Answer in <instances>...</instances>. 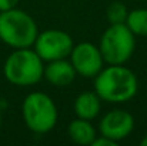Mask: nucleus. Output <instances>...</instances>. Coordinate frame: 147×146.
<instances>
[{"label": "nucleus", "instance_id": "1", "mask_svg": "<svg viewBox=\"0 0 147 146\" xmlns=\"http://www.w3.org/2000/svg\"><path fill=\"white\" fill-rule=\"evenodd\" d=\"M137 90V76L123 65H109L94 76V92L104 102H129L136 96Z\"/></svg>", "mask_w": 147, "mask_h": 146}, {"label": "nucleus", "instance_id": "2", "mask_svg": "<svg viewBox=\"0 0 147 146\" xmlns=\"http://www.w3.org/2000/svg\"><path fill=\"white\" fill-rule=\"evenodd\" d=\"M37 35V24L29 13L17 7L0 12V40L9 48H33Z\"/></svg>", "mask_w": 147, "mask_h": 146}, {"label": "nucleus", "instance_id": "3", "mask_svg": "<svg viewBox=\"0 0 147 146\" xmlns=\"http://www.w3.org/2000/svg\"><path fill=\"white\" fill-rule=\"evenodd\" d=\"M45 65L33 48L14 49L6 59L3 73L14 86H33L43 79Z\"/></svg>", "mask_w": 147, "mask_h": 146}, {"label": "nucleus", "instance_id": "4", "mask_svg": "<svg viewBox=\"0 0 147 146\" xmlns=\"http://www.w3.org/2000/svg\"><path fill=\"white\" fill-rule=\"evenodd\" d=\"M22 115L24 125L37 135L50 132L56 126L59 117L54 100L43 92H32L24 97Z\"/></svg>", "mask_w": 147, "mask_h": 146}, {"label": "nucleus", "instance_id": "5", "mask_svg": "<svg viewBox=\"0 0 147 146\" xmlns=\"http://www.w3.org/2000/svg\"><path fill=\"white\" fill-rule=\"evenodd\" d=\"M98 49L107 65H124L134 53L136 36L126 23L110 24L101 35Z\"/></svg>", "mask_w": 147, "mask_h": 146}, {"label": "nucleus", "instance_id": "6", "mask_svg": "<svg viewBox=\"0 0 147 146\" xmlns=\"http://www.w3.org/2000/svg\"><path fill=\"white\" fill-rule=\"evenodd\" d=\"M74 46L69 33L59 29H47L37 35L33 49L43 62H51L57 59H67Z\"/></svg>", "mask_w": 147, "mask_h": 146}, {"label": "nucleus", "instance_id": "7", "mask_svg": "<svg viewBox=\"0 0 147 146\" xmlns=\"http://www.w3.org/2000/svg\"><path fill=\"white\" fill-rule=\"evenodd\" d=\"M70 62L77 75L83 77H94L104 67V59L98 46L90 42H80L70 52Z\"/></svg>", "mask_w": 147, "mask_h": 146}, {"label": "nucleus", "instance_id": "8", "mask_svg": "<svg viewBox=\"0 0 147 146\" xmlns=\"http://www.w3.org/2000/svg\"><path fill=\"white\" fill-rule=\"evenodd\" d=\"M98 129H100V135L119 143L133 132L134 117L127 110L113 109L101 117L98 123Z\"/></svg>", "mask_w": 147, "mask_h": 146}, {"label": "nucleus", "instance_id": "9", "mask_svg": "<svg viewBox=\"0 0 147 146\" xmlns=\"http://www.w3.org/2000/svg\"><path fill=\"white\" fill-rule=\"evenodd\" d=\"M76 75L77 73H76L71 62L67 59H57V60L47 62V65L45 66V70H43V77L50 85L57 86V88L69 86L74 80Z\"/></svg>", "mask_w": 147, "mask_h": 146}, {"label": "nucleus", "instance_id": "10", "mask_svg": "<svg viewBox=\"0 0 147 146\" xmlns=\"http://www.w3.org/2000/svg\"><path fill=\"white\" fill-rule=\"evenodd\" d=\"M74 113L77 117L93 120L97 117L101 109V99L96 92H83L74 100Z\"/></svg>", "mask_w": 147, "mask_h": 146}, {"label": "nucleus", "instance_id": "11", "mask_svg": "<svg viewBox=\"0 0 147 146\" xmlns=\"http://www.w3.org/2000/svg\"><path fill=\"white\" fill-rule=\"evenodd\" d=\"M67 133L76 145L82 146H92L93 141L97 136L96 129L93 128L90 120H86V119H82V117H77V119H74L69 123Z\"/></svg>", "mask_w": 147, "mask_h": 146}, {"label": "nucleus", "instance_id": "12", "mask_svg": "<svg viewBox=\"0 0 147 146\" xmlns=\"http://www.w3.org/2000/svg\"><path fill=\"white\" fill-rule=\"evenodd\" d=\"M126 26L134 36H147V9H136L129 12Z\"/></svg>", "mask_w": 147, "mask_h": 146}, {"label": "nucleus", "instance_id": "13", "mask_svg": "<svg viewBox=\"0 0 147 146\" xmlns=\"http://www.w3.org/2000/svg\"><path fill=\"white\" fill-rule=\"evenodd\" d=\"M127 14H129V10H127L126 4L121 1H113L106 9V17H107L110 24L126 23Z\"/></svg>", "mask_w": 147, "mask_h": 146}, {"label": "nucleus", "instance_id": "14", "mask_svg": "<svg viewBox=\"0 0 147 146\" xmlns=\"http://www.w3.org/2000/svg\"><path fill=\"white\" fill-rule=\"evenodd\" d=\"M92 146H117V142H114V141H111V139L100 135V138L96 136V139L93 141Z\"/></svg>", "mask_w": 147, "mask_h": 146}, {"label": "nucleus", "instance_id": "15", "mask_svg": "<svg viewBox=\"0 0 147 146\" xmlns=\"http://www.w3.org/2000/svg\"><path fill=\"white\" fill-rule=\"evenodd\" d=\"M19 0H0V12H6L10 9L17 7Z\"/></svg>", "mask_w": 147, "mask_h": 146}, {"label": "nucleus", "instance_id": "16", "mask_svg": "<svg viewBox=\"0 0 147 146\" xmlns=\"http://www.w3.org/2000/svg\"><path fill=\"white\" fill-rule=\"evenodd\" d=\"M140 146H147V135L140 141Z\"/></svg>", "mask_w": 147, "mask_h": 146}, {"label": "nucleus", "instance_id": "17", "mask_svg": "<svg viewBox=\"0 0 147 146\" xmlns=\"http://www.w3.org/2000/svg\"><path fill=\"white\" fill-rule=\"evenodd\" d=\"M1 122H3V119H1V110H0V130H1Z\"/></svg>", "mask_w": 147, "mask_h": 146}]
</instances>
